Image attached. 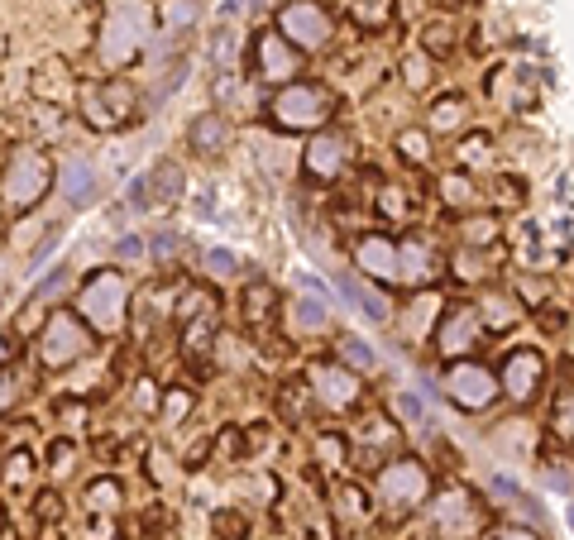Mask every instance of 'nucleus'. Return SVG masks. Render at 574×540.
<instances>
[{
  "label": "nucleus",
  "mask_w": 574,
  "mask_h": 540,
  "mask_svg": "<svg viewBox=\"0 0 574 540\" xmlns=\"http://www.w3.org/2000/svg\"><path fill=\"white\" fill-rule=\"evenodd\" d=\"M345 359H350V364L374 368V349H369V345H359V340H345Z\"/></svg>",
  "instance_id": "nucleus-23"
},
{
  "label": "nucleus",
  "mask_w": 574,
  "mask_h": 540,
  "mask_svg": "<svg viewBox=\"0 0 574 540\" xmlns=\"http://www.w3.org/2000/svg\"><path fill=\"white\" fill-rule=\"evenodd\" d=\"M474 526V507H469V497L464 493H445L436 502V531L441 536H464Z\"/></svg>",
  "instance_id": "nucleus-16"
},
{
  "label": "nucleus",
  "mask_w": 574,
  "mask_h": 540,
  "mask_svg": "<svg viewBox=\"0 0 574 540\" xmlns=\"http://www.w3.org/2000/svg\"><path fill=\"white\" fill-rule=\"evenodd\" d=\"M15 397H20V378H15V373H10V368H0V411L10 407V402H15Z\"/></svg>",
  "instance_id": "nucleus-22"
},
{
  "label": "nucleus",
  "mask_w": 574,
  "mask_h": 540,
  "mask_svg": "<svg viewBox=\"0 0 574 540\" xmlns=\"http://www.w3.org/2000/svg\"><path fill=\"white\" fill-rule=\"evenodd\" d=\"M120 96H125L120 87L91 91V96H87V115H91V125H120V120H130V110H125V101H120Z\"/></svg>",
  "instance_id": "nucleus-18"
},
{
  "label": "nucleus",
  "mask_w": 574,
  "mask_h": 540,
  "mask_svg": "<svg viewBox=\"0 0 574 540\" xmlns=\"http://www.w3.org/2000/svg\"><path fill=\"white\" fill-rule=\"evenodd\" d=\"M5 354H10V335H0V359H5Z\"/></svg>",
  "instance_id": "nucleus-27"
},
{
  "label": "nucleus",
  "mask_w": 574,
  "mask_h": 540,
  "mask_svg": "<svg viewBox=\"0 0 574 540\" xmlns=\"http://www.w3.org/2000/svg\"><path fill=\"white\" fill-rule=\"evenodd\" d=\"M91 349L87 340V330H82V321L77 316H53L44 330V340H39V354H44V364L48 368H67V364H77L82 354Z\"/></svg>",
  "instance_id": "nucleus-6"
},
{
  "label": "nucleus",
  "mask_w": 574,
  "mask_h": 540,
  "mask_svg": "<svg viewBox=\"0 0 574 540\" xmlns=\"http://www.w3.org/2000/svg\"><path fill=\"white\" fill-rule=\"evenodd\" d=\"M206 268H216V278H230V273H235V259H230L225 249H216V254H206Z\"/></svg>",
  "instance_id": "nucleus-25"
},
{
  "label": "nucleus",
  "mask_w": 574,
  "mask_h": 540,
  "mask_svg": "<svg viewBox=\"0 0 574 540\" xmlns=\"http://www.w3.org/2000/svg\"><path fill=\"white\" fill-rule=\"evenodd\" d=\"M48 182H53V168H48V158L39 149H15L10 153V168L0 177V201L10 206V211H34L39 201H44Z\"/></svg>",
  "instance_id": "nucleus-1"
},
{
  "label": "nucleus",
  "mask_w": 574,
  "mask_h": 540,
  "mask_svg": "<svg viewBox=\"0 0 574 540\" xmlns=\"http://www.w3.org/2000/svg\"><path fill=\"white\" fill-rule=\"evenodd\" d=\"M273 120L283 130H311V125L331 120V96L321 87H311V82H292L273 96Z\"/></svg>",
  "instance_id": "nucleus-4"
},
{
  "label": "nucleus",
  "mask_w": 574,
  "mask_h": 540,
  "mask_svg": "<svg viewBox=\"0 0 574 540\" xmlns=\"http://www.w3.org/2000/svg\"><path fill=\"white\" fill-rule=\"evenodd\" d=\"M498 540H536V536H531V531H503Z\"/></svg>",
  "instance_id": "nucleus-26"
},
{
  "label": "nucleus",
  "mask_w": 574,
  "mask_h": 540,
  "mask_svg": "<svg viewBox=\"0 0 574 540\" xmlns=\"http://www.w3.org/2000/svg\"><path fill=\"white\" fill-rule=\"evenodd\" d=\"M311 383H316V397L326 402V407H350L354 402V378L345 373V368H311Z\"/></svg>",
  "instance_id": "nucleus-14"
},
{
  "label": "nucleus",
  "mask_w": 574,
  "mask_h": 540,
  "mask_svg": "<svg viewBox=\"0 0 574 540\" xmlns=\"http://www.w3.org/2000/svg\"><path fill=\"white\" fill-rule=\"evenodd\" d=\"M283 34H287V44H297V48H321L331 39V15L321 5H311V0H297V5L283 10Z\"/></svg>",
  "instance_id": "nucleus-7"
},
{
  "label": "nucleus",
  "mask_w": 574,
  "mask_h": 540,
  "mask_svg": "<svg viewBox=\"0 0 574 540\" xmlns=\"http://www.w3.org/2000/svg\"><path fill=\"white\" fill-rule=\"evenodd\" d=\"M479 330H484L479 306H455L441 321V330H436V349H441V354H464V349L479 345Z\"/></svg>",
  "instance_id": "nucleus-9"
},
{
  "label": "nucleus",
  "mask_w": 574,
  "mask_h": 540,
  "mask_svg": "<svg viewBox=\"0 0 574 540\" xmlns=\"http://www.w3.org/2000/svg\"><path fill=\"white\" fill-rule=\"evenodd\" d=\"M192 144H197L201 153H206V149L225 153V144H230V130H225L221 120H211V115H206V120H197V130H192Z\"/></svg>",
  "instance_id": "nucleus-20"
},
{
  "label": "nucleus",
  "mask_w": 574,
  "mask_h": 540,
  "mask_svg": "<svg viewBox=\"0 0 574 540\" xmlns=\"http://www.w3.org/2000/svg\"><path fill=\"white\" fill-rule=\"evenodd\" d=\"M125 297H130V287H125V278L115 273V268H106V273H96V278L82 287V316H87L96 330H120V321H125Z\"/></svg>",
  "instance_id": "nucleus-3"
},
{
  "label": "nucleus",
  "mask_w": 574,
  "mask_h": 540,
  "mask_svg": "<svg viewBox=\"0 0 574 540\" xmlns=\"http://www.w3.org/2000/svg\"><path fill=\"white\" fill-rule=\"evenodd\" d=\"M58 182H63V192L72 206H87L91 196H96V168H91L87 158H67Z\"/></svg>",
  "instance_id": "nucleus-15"
},
{
  "label": "nucleus",
  "mask_w": 574,
  "mask_h": 540,
  "mask_svg": "<svg viewBox=\"0 0 574 540\" xmlns=\"http://www.w3.org/2000/svg\"><path fill=\"white\" fill-rule=\"evenodd\" d=\"M426 488H431V478H426V469H421L417 459H393L378 474V493L398 512H412L417 502H426Z\"/></svg>",
  "instance_id": "nucleus-5"
},
{
  "label": "nucleus",
  "mask_w": 574,
  "mask_h": 540,
  "mask_svg": "<svg viewBox=\"0 0 574 540\" xmlns=\"http://www.w3.org/2000/svg\"><path fill=\"white\" fill-rule=\"evenodd\" d=\"M445 388H450V397H455L460 407H469V411L488 407V402L498 397V383H493V373H484L479 364H460V368H450Z\"/></svg>",
  "instance_id": "nucleus-8"
},
{
  "label": "nucleus",
  "mask_w": 574,
  "mask_h": 540,
  "mask_svg": "<svg viewBox=\"0 0 574 540\" xmlns=\"http://www.w3.org/2000/svg\"><path fill=\"white\" fill-rule=\"evenodd\" d=\"M431 273H436V254H431V244H421V239H402L398 244V282L421 287Z\"/></svg>",
  "instance_id": "nucleus-13"
},
{
  "label": "nucleus",
  "mask_w": 574,
  "mask_h": 540,
  "mask_svg": "<svg viewBox=\"0 0 574 540\" xmlns=\"http://www.w3.org/2000/svg\"><path fill=\"white\" fill-rule=\"evenodd\" d=\"M297 325H302V330H326V325H331L326 302H302L297 306Z\"/></svg>",
  "instance_id": "nucleus-21"
},
{
  "label": "nucleus",
  "mask_w": 574,
  "mask_h": 540,
  "mask_svg": "<svg viewBox=\"0 0 574 540\" xmlns=\"http://www.w3.org/2000/svg\"><path fill=\"white\" fill-rule=\"evenodd\" d=\"M503 388L517 397V402H527L531 392L541 388V359L531 354V349H512L508 364H503Z\"/></svg>",
  "instance_id": "nucleus-11"
},
{
  "label": "nucleus",
  "mask_w": 574,
  "mask_h": 540,
  "mask_svg": "<svg viewBox=\"0 0 574 540\" xmlns=\"http://www.w3.org/2000/svg\"><path fill=\"white\" fill-rule=\"evenodd\" d=\"M340 287H345V297H350V302L359 306V311H364L369 321H388V302L378 297L374 287H364V282H354V278H345Z\"/></svg>",
  "instance_id": "nucleus-19"
},
{
  "label": "nucleus",
  "mask_w": 574,
  "mask_h": 540,
  "mask_svg": "<svg viewBox=\"0 0 574 540\" xmlns=\"http://www.w3.org/2000/svg\"><path fill=\"white\" fill-rule=\"evenodd\" d=\"M359 268H364V273H374V278L398 282V244H393V239H383V235L359 239Z\"/></svg>",
  "instance_id": "nucleus-12"
},
{
  "label": "nucleus",
  "mask_w": 574,
  "mask_h": 540,
  "mask_svg": "<svg viewBox=\"0 0 574 540\" xmlns=\"http://www.w3.org/2000/svg\"><path fill=\"white\" fill-rule=\"evenodd\" d=\"M254 53H259V77L264 82H287V77H297V48H287L278 34H259V44H254Z\"/></svg>",
  "instance_id": "nucleus-10"
},
{
  "label": "nucleus",
  "mask_w": 574,
  "mask_h": 540,
  "mask_svg": "<svg viewBox=\"0 0 574 540\" xmlns=\"http://www.w3.org/2000/svg\"><path fill=\"white\" fill-rule=\"evenodd\" d=\"M115 483H101V488H91V507H101V512H111L115 507Z\"/></svg>",
  "instance_id": "nucleus-24"
},
{
  "label": "nucleus",
  "mask_w": 574,
  "mask_h": 540,
  "mask_svg": "<svg viewBox=\"0 0 574 540\" xmlns=\"http://www.w3.org/2000/svg\"><path fill=\"white\" fill-rule=\"evenodd\" d=\"M149 39V10L130 0V5H115L106 29H101V58L111 67H120L125 58H134V48Z\"/></svg>",
  "instance_id": "nucleus-2"
},
{
  "label": "nucleus",
  "mask_w": 574,
  "mask_h": 540,
  "mask_svg": "<svg viewBox=\"0 0 574 540\" xmlns=\"http://www.w3.org/2000/svg\"><path fill=\"white\" fill-rule=\"evenodd\" d=\"M307 168L316 177H335L340 168H345V139H340V134H321V139H311Z\"/></svg>",
  "instance_id": "nucleus-17"
}]
</instances>
